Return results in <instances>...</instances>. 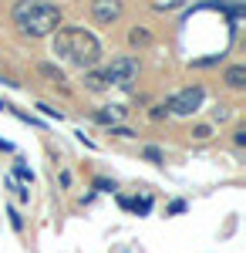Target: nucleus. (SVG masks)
Instances as JSON below:
<instances>
[{
  "mask_svg": "<svg viewBox=\"0 0 246 253\" xmlns=\"http://www.w3.org/2000/svg\"><path fill=\"white\" fill-rule=\"evenodd\" d=\"M51 47H54L57 58L71 61L78 68H91V64H98V58H101L98 38L88 34L84 27H61L54 34V41H51Z\"/></svg>",
  "mask_w": 246,
  "mask_h": 253,
  "instance_id": "obj_1",
  "label": "nucleus"
},
{
  "mask_svg": "<svg viewBox=\"0 0 246 253\" xmlns=\"http://www.w3.org/2000/svg\"><path fill=\"white\" fill-rule=\"evenodd\" d=\"M14 24L27 38H47L61 27V10L47 0H17L14 3Z\"/></svg>",
  "mask_w": 246,
  "mask_h": 253,
  "instance_id": "obj_2",
  "label": "nucleus"
},
{
  "mask_svg": "<svg viewBox=\"0 0 246 253\" xmlns=\"http://www.w3.org/2000/svg\"><path fill=\"white\" fill-rule=\"evenodd\" d=\"M138 78V61L135 58H115L105 71V81L108 84H118V88H132V81Z\"/></svg>",
  "mask_w": 246,
  "mask_h": 253,
  "instance_id": "obj_3",
  "label": "nucleus"
},
{
  "mask_svg": "<svg viewBox=\"0 0 246 253\" xmlns=\"http://www.w3.org/2000/svg\"><path fill=\"white\" fill-rule=\"evenodd\" d=\"M203 98H206V91H203L199 84H192V88H182L179 95H172V98H169V112H172V115H192V112H199Z\"/></svg>",
  "mask_w": 246,
  "mask_h": 253,
  "instance_id": "obj_4",
  "label": "nucleus"
},
{
  "mask_svg": "<svg viewBox=\"0 0 246 253\" xmlns=\"http://www.w3.org/2000/svg\"><path fill=\"white\" fill-rule=\"evenodd\" d=\"M91 17L98 24H112L122 17V0H91Z\"/></svg>",
  "mask_w": 246,
  "mask_h": 253,
  "instance_id": "obj_5",
  "label": "nucleus"
},
{
  "mask_svg": "<svg viewBox=\"0 0 246 253\" xmlns=\"http://www.w3.org/2000/svg\"><path fill=\"white\" fill-rule=\"evenodd\" d=\"M226 84H229V88H243V84H246V68H243V64L226 68Z\"/></svg>",
  "mask_w": 246,
  "mask_h": 253,
  "instance_id": "obj_6",
  "label": "nucleus"
},
{
  "mask_svg": "<svg viewBox=\"0 0 246 253\" xmlns=\"http://www.w3.org/2000/svg\"><path fill=\"white\" fill-rule=\"evenodd\" d=\"M38 75H41V78H47L51 84H61V81H64V75L57 71L54 64H38Z\"/></svg>",
  "mask_w": 246,
  "mask_h": 253,
  "instance_id": "obj_7",
  "label": "nucleus"
},
{
  "mask_svg": "<svg viewBox=\"0 0 246 253\" xmlns=\"http://www.w3.org/2000/svg\"><path fill=\"white\" fill-rule=\"evenodd\" d=\"M105 84H108V81H105V75H98V71H91V75L84 78V88H88V91H105Z\"/></svg>",
  "mask_w": 246,
  "mask_h": 253,
  "instance_id": "obj_8",
  "label": "nucleus"
},
{
  "mask_svg": "<svg viewBox=\"0 0 246 253\" xmlns=\"http://www.w3.org/2000/svg\"><path fill=\"white\" fill-rule=\"evenodd\" d=\"M118 115H122V108H115V112H108V108H105V112H98V122H101V125H115V122H118Z\"/></svg>",
  "mask_w": 246,
  "mask_h": 253,
  "instance_id": "obj_9",
  "label": "nucleus"
},
{
  "mask_svg": "<svg viewBox=\"0 0 246 253\" xmlns=\"http://www.w3.org/2000/svg\"><path fill=\"white\" fill-rule=\"evenodd\" d=\"M132 44H149V31H132Z\"/></svg>",
  "mask_w": 246,
  "mask_h": 253,
  "instance_id": "obj_10",
  "label": "nucleus"
},
{
  "mask_svg": "<svg viewBox=\"0 0 246 253\" xmlns=\"http://www.w3.org/2000/svg\"><path fill=\"white\" fill-rule=\"evenodd\" d=\"M14 172H17L20 179H24V182H31V179H34V172H31V169H27V166H17V169H14Z\"/></svg>",
  "mask_w": 246,
  "mask_h": 253,
  "instance_id": "obj_11",
  "label": "nucleus"
},
{
  "mask_svg": "<svg viewBox=\"0 0 246 253\" xmlns=\"http://www.w3.org/2000/svg\"><path fill=\"white\" fill-rule=\"evenodd\" d=\"M145 159H149V162H162V152H159V149H145Z\"/></svg>",
  "mask_w": 246,
  "mask_h": 253,
  "instance_id": "obj_12",
  "label": "nucleus"
},
{
  "mask_svg": "<svg viewBox=\"0 0 246 253\" xmlns=\"http://www.w3.org/2000/svg\"><path fill=\"white\" fill-rule=\"evenodd\" d=\"M192 135H196V138H209V125H199V128H196Z\"/></svg>",
  "mask_w": 246,
  "mask_h": 253,
  "instance_id": "obj_13",
  "label": "nucleus"
},
{
  "mask_svg": "<svg viewBox=\"0 0 246 253\" xmlns=\"http://www.w3.org/2000/svg\"><path fill=\"white\" fill-rule=\"evenodd\" d=\"M10 223H14V230H20V226H24V223H20V213H17V210H10Z\"/></svg>",
  "mask_w": 246,
  "mask_h": 253,
  "instance_id": "obj_14",
  "label": "nucleus"
},
{
  "mask_svg": "<svg viewBox=\"0 0 246 253\" xmlns=\"http://www.w3.org/2000/svg\"><path fill=\"white\" fill-rule=\"evenodd\" d=\"M236 145H240V149L246 145V128H240V132H236Z\"/></svg>",
  "mask_w": 246,
  "mask_h": 253,
  "instance_id": "obj_15",
  "label": "nucleus"
},
{
  "mask_svg": "<svg viewBox=\"0 0 246 253\" xmlns=\"http://www.w3.org/2000/svg\"><path fill=\"white\" fill-rule=\"evenodd\" d=\"M0 149H3V152H7V149H10V142H3V138H0Z\"/></svg>",
  "mask_w": 246,
  "mask_h": 253,
  "instance_id": "obj_16",
  "label": "nucleus"
}]
</instances>
